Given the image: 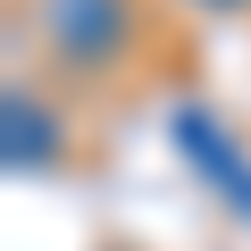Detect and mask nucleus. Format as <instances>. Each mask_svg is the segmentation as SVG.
Returning <instances> with one entry per match:
<instances>
[{
  "label": "nucleus",
  "instance_id": "nucleus-1",
  "mask_svg": "<svg viewBox=\"0 0 251 251\" xmlns=\"http://www.w3.org/2000/svg\"><path fill=\"white\" fill-rule=\"evenodd\" d=\"M117 25H126V0H50V34H59L67 59L117 50Z\"/></svg>",
  "mask_w": 251,
  "mask_h": 251
},
{
  "label": "nucleus",
  "instance_id": "nucleus-2",
  "mask_svg": "<svg viewBox=\"0 0 251 251\" xmlns=\"http://www.w3.org/2000/svg\"><path fill=\"white\" fill-rule=\"evenodd\" d=\"M209 9H234V0H209Z\"/></svg>",
  "mask_w": 251,
  "mask_h": 251
}]
</instances>
